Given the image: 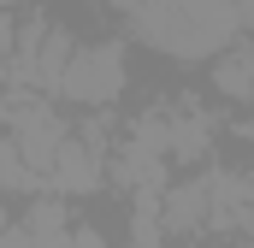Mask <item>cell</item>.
<instances>
[{"mask_svg":"<svg viewBox=\"0 0 254 248\" xmlns=\"http://www.w3.org/2000/svg\"><path fill=\"white\" fill-rule=\"evenodd\" d=\"M130 30L172 54V60H207L237 42V6L231 0H113Z\"/></svg>","mask_w":254,"mask_h":248,"instance_id":"obj_1","label":"cell"},{"mask_svg":"<svg viewBox=\"0 0 254 248\" xmlns=\"http://www.w3.org/2000/svg\"><path fill=\"white\" fill-rule=\"evenodd\" d=\"M71 36L48 18H30L18 36V60H12V83H36V89H60L65 65H71Z\"/></svg>","mask_w":254,"mask_h":248,"instance_id":"obj_2","label":"cell"},{"mask_svg":"<svg viewBox=\"0 0 254 248\" xmlns=\"http://www.w3.org/2000/svg\"><path fill=\"white\" fill-rule=\"evenodd\" d=\"M60 89L71 101H83V107H107L119 89H125V54H119V42H95V48H77L71 65H65Z\"/></svg>","mask_w":254,"mask_h":248,"instance_id":"obj_3","label":"cell"},{"mask_svg":"<svg viewBox=\"0 0 254 248\" xmlns=\"http://www.w3.org/2000/svg\"><path fill=\"white\" fill-rule=\"evenodd\" d=\"M12 148L30 172H54V154L65 148V119L48 101H12Z\"/></svg>","mask_w":254,"mask_h":248,"instance_id":"obj_4","label":"cell"},{"mask_svg":"<svg viewBox=\"0 0 254 248\" xmlns=\"http://www.w3.org/2000/svg\"><path fill=\"white\" fill-rule=\"evenodd\" d=\"M48 184L60 189V195H89V189L101 184V154H95V142H89V136H65V148L54 154Z\"/></svg>","mask_w":254,"mask_h":248,"instance_id":"obj_5","label":"cell"},{"mask_svg":"<svg viewBox=\"0 0 254 248\" xmlns=\"http://www.w3.org/2000/svg\"><path fill=\"white\" fill-rule=\"evenodd\" d=\"M213 89L231 95V101H249V95H254V54H249V48H225V54H219Z\"/></svg>","mask_w":254,"mask_h":248,"instance_id":"obj_6","label":"cell"},{"mask_svg":"<svg viewBox=\"0 0 254 248\" xmlns=\"http://www.w3.org/2000/svg\"><path fill=\"white\" fill-rule=\"evenodd\" d=\"M166 225H178V231L207 225V184H195V189H172V195H166Z\"/></svg>","mask_w":254,"mask_h":248,"instance_id":"obj_7","label":"cell"},{"mask_svg":"<svg viewBox=\"0 0 254 248\" xmlns=\"http://www.w3.org/2000/svg\"><path fill=\"white\" fill-rule=\"evenodd\" d=\"M207 148V119L201 113H184V119L172 124V154H201Z\"/></svg>","mask_w":254,"mask_h":248,"instance_id":"obj_8","label":"cell"},{"mask_svg":"<svg viewBox=\"0 0 254 248\" xmlns=\"http://www.w3.org/2000/svg\"><path fill=\"white\" fill-rule=\"evenodd\" d=\"M6 189H36V172L18 160L12 142H0V195H6Z\"/></svg>","mask_w":254,"mask_h":248,"instance_id":"obj_9","label":"cell"},{"mask_svg":"<svg viewBox=\"0 0 254 248\" xmlns=\"http://www.w3.org/2000/svg\"><path fill=\"white\" fill-rule=\"evenodd\" d=\"M130 243H136V248H160V213H154V207H136V219H130Z\"/></svg>","mask_w":254,"mask_h":248,"instance_id":"obj_10","label":"cell"},{"mask_svg":"<svg viewBox=\"0 0 254 248\" xmlns=\"http://www.w3.org/2000/svg\"><path fill=\"white\" fill-rule=\"evenodd\" d=\"M30 237H36V248H77V237H71V231H30Z\"/></svg>","mask_w":254,"mask_h":248,"instance_id":"obj_11","label":"cell"},{"mask_svg":"<svg viewBox=\"0 0 254 248\" xmlns=\"http://www.w3.org/2000/svg\"><path fill=\"white\" fill-rule=\"evenodd\" d=\"M0 248H36L30 231H0Z\"/></svg>","mask_w":254,"mask_h":248,"instance_id":"obj_12","label":"cell"},{"mask_svg":"<svg viewBox=\"0 0 254 248\" xmlns=\"http://www.w3.org/2000/svg\"><path fill=\"white\" fill-rule=\"evenodd\" d=\"M231 6H237V24H243V30H254V0H231Z\"/></svg>","mask_w":254,"mask_h":248,"instance_id":"obj_13","label":"cell"},{"mask_svg":"<svg viewBox=\"0 0 254 248\" xmlns=\"http://www.w3.org/2000/svg\"><path fill=\"white\" fill-rule=\"evenodd\" d=\"M6 6H12V0H0V12H6Z\"/></svg>","mask_w":254,"mask_h":248,"instance_id":"obj_14","label":"cell"}]
</instances>
